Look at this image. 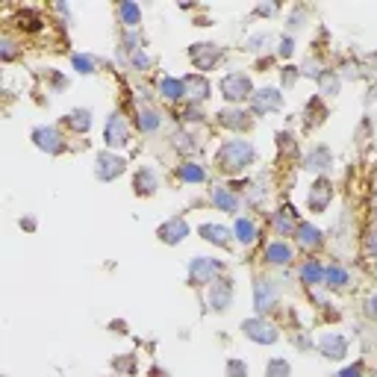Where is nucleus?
Instances as JSON below:
<instances>
[{"instance_id":"34","label":"nucleus","mask_w":377,"mask_h":377,"mask_svg":"<svg viewBox=\"0 0 377 377\" xmlns=\"http://www.w3.org/2000/svg\"><path fill=\"white\" fill-rule=\"evenodd\" d=\"M324 118H327V109H324V104H321V94H319V97H309V104H307V109H304V124L313 130V127H319Z\"/></svg>"},{"instance_id":"42","label":"nucleus","mask_w":377,"mask_h":377,"mask_svg":"<svg viewBox=\"0 0 377 377\" xmlns=\"http://www.w3.org/2000/svg\"><path fill=\"white\" fill-rule=\"evenodd\" d=\"M277 56L280 59H292L295 56V36L292 32H286V36L277 39Z\"/></svg>"},{"instance_id":"48","label":"nucleus","mask_w":377,"mask_h":377,"mask_svg":"<svg viewBox=\"0 0 377 377\" xmlns=\"http://www.w3.org/2000/svg\"><path fill=\"white\" fill-rule=\"evenodd\" d=\"M304 18H307V9H304V6H295V9H292V15L286 18L289 30H298V27H304Z\"/></svg>"},{"instance_id":"49","label":"nucleus","mask_w":377,"mask_h":377,"mask_svg":"<svg viewBox=\"0 0 377 377\" xmlns=\"http://www.w3.org/2000/svg\"><path fill=\"white\" fill-rule=\"evenodd\" d=\"M363 248H366V254H369L371 259H377V227H374V230H369V236H366V242H363Z\"/></svg>"},{"instance_id":"18","label":"nucleus","mask_w":377,"mask_h":377,"mask_svg":"<svg viewBox=\"0 0 377 377\" xmlns=\"http://www.w3.org/2000/svg\"><path fill=\"white\" fill-rule=\"evenodd\" d=\"M198 233H201V239L204 242H209L212 248H224V251H230L233 248V227H227V224H221V221H204L201 227H198Z\"/></svg>"},{"instance_id":"4","label":"nucleus","mask_w":377,"mask_h":377,"mask_svg":"<svg viewBox=\"0 0 377 377\" xmlns=\"http://www.w3.org/2000/svg\"><path fill=\"white\" fill-rule=\"evenodd\" d=\"M242 336L254 342V345H277L280 342V327H277L274 321H268V316H248L242 321Z\"/></svg>"},{"instance_id":"44","label":"nucleus","mask_w":377,"mask_h":377,"mask_svg":"<svg viewBox=\"0 0 377 377\" xmlns=\"http://www.w3.org/2000/svg\"><path fill=\"white\" fill-rule=\"evenodd\" d=\"M324 71V65L316 59V56H309V59H304V65H301V77H309V80H319V74Z\"/></svg>"},{"instance_id":"19","label":"nucleus","mask_w":377,"mask_h":377,"mask_svg":"<svg viewBox=\"0 0 377 377\" xmlns=\"http://www.w3.org/2000/svg\"><path fill=\"white\" fill-rule=\"evenodd\" d=\"M262 259H266V266H271V268H289L295 262V245L286 239H274L266 245Z\"/></svg>"},{"instance_id":"46","label":"nucleus","mask_w":377,"mask_h":377,"mask_svg":"<svg viewBox=\"0 0 377 377\" xmlns=\"http://www.w3.org/2000/svg\"><path fill=\"white\" fill-rule=\"evenodd\" d=\"M180 118H183V124H201V121H204V109L189 104V106L183 109V116H180Z\"/></svg>"},{"instance_id":"37","label":"nucleus","mask_w":377,"mask_h":377,"mask_svg":"<svg viewBox=\"0 0 377 377\" xmlns=\"http://www.w3.org/2000/svg\"><path fill=\"white\" fill-rule=\"evenodd\" d=\"M127 65H130V68H133V71L144 74V71H151L154 56L147 54V47H142V51H136V54H130V56H127Z\"/></svg>"},{"instance_id":"28","label":"nucleus","mask_w":377,"mask_h":377,"mask_svg":"<svg viewBox=\"0 0 377 377\" xmlns=\"http://www.w3.org/2000/svg\"><path fill=\"white\" fill-rule=\"evenodd\" d=\"M298 280L307 286V289H316V286H324V262L309 257L298 266Z\"/></svg>"},{"instance_id":"8","label":"nucleus","mask_w":377,"mask_h":377,"mask_svg":"<svg viewBox=\"0 0 377 377\" xmlns=\"http://www.w3.org/2000/svg\"><path fill=\"white\" fill-rule=\"evenodd\" d=\"M248 104H251V116L254 118L274 116V112H280L286 106V94H283V89H277V86H259Z\"/></svg>"},{"instance_id":"2","label":"nucleus","mask_w":377,"mask_h":377,"mask_svg":"<svg viewBox=\"0 0 377 377\" xmlns=\"http://www.w3.org/2000/svg\"><path fill=\"white\" fill-rule=\"evenodd\" d=\"M254 80L248 71H227L221 80H218V94L227 101V106H242V104H248L251 97H254Z\"/></svg>"},{"instance_id":"43","label":"nucleus","mask_w":377,"mask_h":377,"mask_svg":"<svg viewBox=\"0 0 377 377\" xmlns=\"http://www.w3.org/2000/svg\"><path fill=\"white\" fill-rule=\"evenodd\" d=\"M301 80V68H295V65H283L280 71V83H283V92H289L295 83Z\"/></svg>"},{"instance_id":"35","label":"nucleus","mask_w":377,"mask_h":377,"mask_svg":"<svg viewBox=\"0 0 377 377\" xmlns=\"http://www.w3.org/2000/svg\"><path fill=\"white\" fill-rule=\"evenodd\" d=\"M118 47H121V51L130 56V54H136V51H142V47H144V36H142L139 30H124V32H121Z\"/></svg>"},{"instance_id":"16","label":"nucleus","mask_w":377,"mask_h":377,"mask_svg":"<svg viewBox=\"0 0 377 377\" xmlns=\"http://www.w3.org/2000/svg\"><path fill=\"white\" fill-rule=\"evenodd\" d=\"M162 189V177L154 166H139L133 174V194L136 198H154Z\"/></svg>"},{"instance_id":"5","label":"nucleus","mask_w":377,"mask_h":377,"mask_svg":"<svg viewBox=\"0 0 377 377\" xmlns=\"http://www.w3.org/2000/svg\"><path fill=\"white\" fill-rule=\"evenodd\" d=\"M30 142L36 144L42 154H47V156H62L65 151H68V139H65V133H62L56 124H39V127H32Z\"/></svg>"},{"instance_id":"27","label":"nucleus","mask_w":377,"mask_h":377,"mask_svg":"<svg viewBox=\"0 0 377 377\" xmlns=\"http://www.w3.org/2000/svg\"><path fill=\"white\" fill-rule=\"evenodd\" d=\"M233 239H236V245H242V248H251V245H257V239H259V224L251 216H236L233 218Z\"/></svg>"},{"instance_id":"32","label":"nucleus","mask_w":377,"mask_h":377,"mask_svg":"<svg viewBox=\"0 0 377 377\" xmlns=\"http://www.w3.org/2000/svg\"><path fill=\"white\" fill-rule=\"evenodd\" d=\"M348 283H351L348 266H342V262H330V266H324V286L327 289H345Z\"/></svg>"},{"instance_id":"36","label":"nucleus","mask_w":377,"mask_h":377,"mask_svg":"<svg viewBox=\"0 0 377 377\" xmlns=\"http://www.w3.org/2000/svg\"><path fill=\"white\" fill-rule=\"evenodd\" d=\"M271 42H274L271 32H254V36H248V42H245V51L248 54H268Z\"/></svg>"},{"instance_id":"41","label":"nucleus","mask_w":377,"mask_h":377,"mask_svg":"<svg viewBox=\"0 0 377 377\" xmlns=\"http://www.w3.org/2000/svg\"><path fill=\"white\" fill-rule=\"evenodd\" d=\"M18 42H15L12 36H0V59L4 62H12L15 56H18Z\"/></svg>"},{"instance_id":"53","label":"nucleus","mask_w":377,"mask_h":377,"mask_svg":"<svg viewBox=\"0 0 377 377\" xmlns=\"http://www.w3.org/2000/svg\"><path fill=\"white\" fill-rule=\"evenodd\" d=\"M374 274H377V259H374Z\"/></svg>"},{"instance_id":"29","label":"nucleus","mask_w":377,"mask_h":377,"mask_svg":"<svg viewBox=\"0 0 377 377\" xmlns=\"http://www.w3.org/2000/svg\"><path fill=\"white\" fill-rule=\"evenodd\" d=\"M271 227H274V236H280V239L295 236V230H298V218H295L292 206H283V209L271 212Z\"/></svg>"},{"instance_id":"50","label":"nucleus","mask_w":377,"mask_h":377,"mask_svg":"<svg viewBox=\"0 0 377 377\" xmlns=\"http://www.w3.org/2000/svg\"><path fill=\"white\" fill-rule=\"evenodd\" d=\"M277 12H280V6H277V4H259L254 9L257 18H271V15H277Z\"/></svg>"},{"instance_id":"14","label":"nucleus","mask_w":377,"mask_h":377,"mask_svg":"<svg viewBox=\"0 0 377 377\" xmlns=\"http://www.w3.org/2000/svg\"><path fill=\"white\" fill-rule=\"evenodd\" d=\"M189 236H192V224L183 216H171V218H166L156 227V239L162 245H168V248H177V245L186 242Z\"/></svg>"},{"instance_id":"33","label":"nucleus","mask_w":377,"mask_h":377,"mask_svg":"<svg viewBox=\"0 0 377 377\" xmlns=\"http://www.w3.org/2000/svg\"><path fill=\"white\" fill-rule=\"evenodd\" d=\"M319 89H321V97H336L339 92H342V74L336 71V68H324L321 74H319Z\"/></svg>"},{"instance_id":"22","label":"nucleus","mask_w":377,"mask_h":377,"mask_svg":"<svg viewBox=\"0 0 377 377\" xmlns=\"http://www.w3.org/2000/svg\"><path fill=\"white\" fill-rule=\"evenodd\" d=\"M156 94L166 104H183L186 101V83L183 77H171V74H159L156 77Z\"/></svg>"},{"instance_id":"47","label":"nucleus","mask_w":377,"mask_h":377,"mask_svg":"<svg viewBox=\"0 0 377 377\" xmlns=\"http://www.w3.org/2000/svg\"><path fill=\"white\" fill-rule=\"evenodd\" d=\"M336 377H366V363L363 359H357V363H351V366H345Z\"/></svg>"},{"instance_id":"3","label":"nucleus","mask_w":377,"mask_h":377,"mask_svg":"<svg viewBox=\"0 0 377 377\" xmlns=\"http://www.w3.org/2000/svg\"><path fill=\"white\" fill-rule=\"evenodd\" d=\"M224 271H227V266L216 257H192L186 266L189 286H194V289H209L218 277H224Z\"/></svg>"},{"instance_id":"17","label":"nucleus","mask_w":377,"mask_h":377,"mask_svg":"<svg viewBox=\"0 0 377 377\" xmlns=\"http://www.w3.org/2000/svg\"><path fill=\"white\" fill-rule=\"evenodd\" d=\"M304 171H309V174H316V177H324L327 171H330V166H333V151L327 144H313L309 151L304 154Z\"/></svg>"},{"instance_id":"30","label":"nucleus","mask_w":377,"mask_h":377,"mask_svg":"<svg viewBox=\"0 0 377 377\" xmlns=\"http://www.w3.org/2000/svg\"><path fill=\"white\" fill-rule=\"evenodd\" d=\"M116 15H118V24L124 27V30H139L142 27V6L139 4H133V0H124V4H118L116 6Z\"/></svg>"},{"instance_id":"20","label":"nucleus","mask_w":377,"mask_h":377,"mask_svg":"<svg viewBox=\"0 0 377 377\" xmlns=\"http://www.w3.org/2000/svg\"><path fill=\"white\" fill-rule=\"evenodd\" d=\"M333 201V183L327 177H316L313 186L307 189V209L309 212H324Z\"/></svg>"},{"instance_id":"24","label":"nucleus","mask_w":377,"mask_h":377,"mask_svg":"<svg viewBox=\"0 0 377 377\" xmlns=\"http://www.w3.org/2000/svg\"><path fill=\"white\" fill-rule=\"evenodd\" d=\"M92 124H94V112L86 109V106H74L62 116V127L71 130V133H77V136H86L92 130Z\"/></svg>"},{"instance_id":"26","label":"nucleus","mask_w":377,"mask_h":377,"mask_svg":"<svg viewBox=\"0 0 377 377\" xmlns=\"http://www.w3.org/2000/svg\"><path fill=\"white\" fill-rule=\"evenodd\" d=\"M174 174H177L180 183H186V186H204L206 180H209L206 168L201 166L198 159H183V162H180V166L174 168Z\"/></svg>"},{"instance_id":"25","label":"nucleus","mask_w":377,"mask_h":377,"mask_svg":"<svg viewBox=\"0 0 377 377\" xmlns=\"http://www.w3.org/2000/svg\"><path fill=\"white\" fill-rule=\"evenodd\" d=\"M136 130L142 136H154L162 130V112L151 104H139L136 106Z\"/></svg>"},{"instance_id":"10","label":"nucleus","mask_w":377,"mask_h":377,"mask_svg":"<svg viewBox=\"0 0 377 377\" xmlns=\"http://www.w3.org/2000/svg\"><path fill=\"white\" fill-rule=\"evenodd\" d=\"M216 124L224 127V130H230V133H248V130H254V116H251V109H242V106H221L216 112Z\"/></svg>"},{"instance_id":"51","label":"nucleus","mask_w":377,"mask_h":377,"mask_svg":"<svg viewBox=\"0 0 377 377\" xmlns=\"http://www.w3.org/2000/svg\"><path fill=\"white\" fill-rule=\"evenodd\" d=\"M363 313H366V319L377 321V292H374V295H369V298H366V304H363Z\"/></svg>"},{"instance_id":"31","label":"nucleus","mask_w":377,"mask_h":377,"mask_svg":"<svg viewBox=\"0 0 377 377\" xmlns=\"http://www.w3.org/2000/svg\"><path fill=\"white\" fill-rule=\"evenodd\" d=\"M97 68H101V59H97L94 54H86V51H74L71 54V71L74 74L92 77V74H97Z\"/></svg>"},{"instance_id":"11","label":"nucleus","mask_w":377,"mask_h":377,"mask_svg":"<svg viewBox=\"0 0 377 377\" xmlns=\"http://www.w3.org/2000/svg\"><path fill=\"white\" fill-rule=\"evenodd\" d=\"M206 198H209L212 209L227 212V216H233V218H236V212H242V194L233 186H227V183H212L209 192H206Z\"/></svg>"},{"instance_id":"21","label":"nucleus","mask_w":377,"mask_h":377,"mask_svg":"<svg viewBox=\"0 0 377 377\" xmlns=\"http://www.w3.org/2000/svg\"><path fill=\"white\" fill-rule=\"evenodd\" d=\"M183 83H186V101H189L192 106H204L209 97H212V83H209L206 74L192 71V74L183 77Z\"/></svg>"},{"instance_id":"1","label":"nucleus","mask_w":377,"mask_h":377,"mask_svg":"<svg viewBox=\"0 0 377 377\" xmlns=\"http://www.w3.org/2000/svg\"><path fill=\"white\" fill-rule=\"evenodd\" d=\"M254 162H257V147L248 139H242V136L224 139L218 144V151H216V171L224 174V177L245 174Z\"/></svg>"},{"instance_id":"52","label":"nucleus","mask_w":377,"mask_h":377,"mask_svg":"<svg viewBox=\"0 0 377 377\" xmlns=\"http://www.w3.org/2000/svg\"><path fill=\"white\" fill-rule=\"evenodd\" d=\"M21 227H27V230H36V221H32V218H21Z\"/></svg>"},{"instance_id":"23","label":"nucleus","mask_w":377,"mask_h":377,"mask_svg":"<svg viewBox=\"0 0 377 377\" xmlns=\"http://www.w3.org/2000/svg\"><path fill=\"white\" fill-rule=\"evenodd\" d=\"M295 242H298V248L307 251V254H316L327 245V236L319 230L316 224L309 221H298V230H295Z\"/></svg>"},{"instance_id":"15","label":"nucleus","mask_w":377,"mask_h":377,"mask_svg":"<svg viewBox=\"0 0 377 377\" xmlns=\"http://www.w3.org/2000/svg\"><path fill=\"white\" fill-rule=\"evenodd\" d=\"M316 348L324 359H345L351 351V339L345 333H336V330H324L316 339Z\"/></svg>"},{"instance_id":"7","label":"nucleus","mask_w":377,"mask_h":377,"mask_svg":"<svg viewBox=\"0 0 377 377\" xmlns=\"http://www.w3.org/2000/svg\"><path fill=\"white\" fill-rule=\"evenodd\" d=\"M127 156H121L118 151H97L94 154V177L101 180V183H116L118 177L127 174Z\"/></svg>"},{"instance_id":"9","label":"nucleus","mask_w":377,"mask_h":377,"mask_svg":"<svg viewBox=\"0 0 377 377\" xmlns=\"http://www.w3.org/2000/svg\"><path fill=\"white\" fill-rule=\"evenodd\" d=\"M130 139H133V127H130V121L124 118V112H109V118L104 124V144L106 151H121V147L130 144Z\"/></svg>"},{"instance_id":"40","label":"nucleus","mask_w":377,"mask_h":377,"mask_svg":"<svg viewBox=\"0 0 377 377\" xmlns=\"http://www.w3.org/2000/svg\"><path fill=\"white\" fill-rule=\"evenodd\" d=\"M198 139H194L192 133H186V130H180V133H174V151H180V154H194V151H198Z\"/></svg>"},{"instance_id":"12","label":"nucleus","mask_w":377,"mask_h":377,"mask_svg":"<svg viewBox=\"0 0 377 377\" xmlns=\"http://www.w3.org/2000/svg\"><path fill=\"white\" fill-rule=\"evenodd\" d=\"M280 298V286L271 277H257L254 280V316H268Z\"/></svg>"},{"instance_id":"45","label":"nucleus","mask_w":377,"mask_h":377,"mask_svg":"<svg viewBox=\"0 0 377 377\" xmlns=\"http://www.w3.org/2000/svg\"><path fill=\"white\" fill-rule=\"evenodd\" d=\"M227 377H248V363L245 359H236V357H230L227 359Z\"/></svg>"},{"instance_id":"6","label":"nucleus","mask_w":377,"mask_h":377,"mask_svg":"<svg viewBox=\"0 0 377 377\" xmlns=\"http://www.w3.org/2000/svg\"><path fill=\"white\" fill-rule=\"evenodd\" d=\"M186 54H189V62L194 65L198 74H206L224 62V47L216 42H194V44H189Z\"/></svg>"},{"instance_id":"13","label":"nucleus","mask_w":377,"mask_h":377,"mask_svg":"<svg viewBox=\"0 0 377 377\" xmlns=\"http://www.w3.org/2000/svg\"><path fill=\"white\" fill-rule=\"evenodd\" d=\"M233 298H236V283L227 274L218 277V280L206 289V304L212 313H227V309L233 307Z\"/></svg>"},{"instance_id":"39","label":"nucleus","mask_w":377,"mask_h":377,"mask_svg":"<svg viewBox=\"0 0 377 377\" xmlns=\"http://www.w3.org/2000/svg\"><path fill=\"white\" fill-rule=\"evenodd\" d=\"M266 377H292V363L283 357H271L266 363Z\"/></svg>"},{"instance_id":"38","label":"nucleus","mask_w":377,"mask_h":377,"mask_svg":"<svg viewBox=\"0 0 377 377\" xmlns=\"http://www.w3.org/2000/svg\"><path fill=\"white\" fill-rule=\"evenodd\" d=\"M42 27H44V21H42L32 9H21V12H18V30H24V32H39Z\"/></svg>"}]
</instances>
